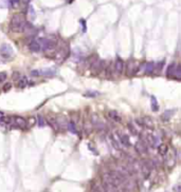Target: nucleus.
Here are the masks:
<instances>
[{
	"label": "nucleus",
	"instance_id": "12",
	"mask_svg": "<svg viewBox=\"0 0 181 192\" xmlns=\"http://www.w3.org/2000/svg\"><path fill=\"white\" fill-rule=\"evenodd\" d=\"M91 70L93 71L94 73H98L101 70H103V60L94 61L93 64L91 66Z\"/></svg>",
	"mask_w": 181,
	"mask_h": 192
},
{
	"label": "nucleus",
	"instance_id": "9",
	"mask_svg": "<svg viewBox=\"0 0 181 192\" xmlns=\"http://www.w3.org/2000/svg\"><path fill=\"white\" fill-rule=\"evenodd\" d=\"M114 69H116V72L118 74H122L124 72V69H125V64H124V61L120 58H118L116 62H114Z\"/></svg>",
	"mask_w": 181,
	"mask_h": 192
},
{
	"label": "nucleus",
	"instance_id": "15",
	"mask_svg": "<svg viewBox=\"0 0 181 192\" xmlns=\"http://www.w3.org/2000/svg\"><path fill=\"white\" fill-rule=\"evenodd\" d=\"M175 68H176V64H171L167 68V71H166V76L169 77H173L174 76V72H175Z\"/></svg>",
	"mask_w": 181,
	"mask_h": 192
},
{
	"label": "nucleus",
	"instance_id": "23",
	"mask_svg": "<svg viewBox=\"0 0 181 192\" xmlns=\"http://www.w3.org/2000/svg\"><path fill=\"white\" fill-rule=\"evenodd\" d=\"M127 126H128V129H129V131L131 132V134L138 135V131L136 130V128L134 127V125H132V124H130V122H129V124H128Z\"/></svg>",
	"mask_w": 181,
	"mask_h": 192
},
{
	"label": "nucleus",
	"instance_id": "19",
	"mask_svg": "<svg viewBox=\"0 0 181 192\" xmlns=\"http://www.w3.org/2000/svg\"><path fill=\"white\" fill-rule=\"evenodd\" d=\"M110 141H111V145H112V147H114V149H117V150H120V143H118L117 139L114 138V136H110Z\"/></svg>",
	"mask_w": 181,
	"mask_h": 192
},
{
	"label": "nucleus",
	"instance_id": "11",
	"mask_svg": "<svg viewBox=\"0 0 181 192\" xmlns=\"http://www.w3.org/2000/svg\"><path fill=\"white\" fill-rule=\"evenodd\" d=\"M56 69L55 68H48V69H43V70H40V76L43 75V76H48V77H51V76H54L56 74Z\"/></svg>",
	"mask_w": 181,
	"mask_h": 192
},
{
	"label": "nucleus",
	"instance_id": "25",
	"mask_svg": "<svg viewBox=\"0 0 181 192\" xmlns=\"http://www.w3.org/2000/svg\"><path fill=\"white\" fill-rule=\"evenodd\" d=\"M9 2L10 5L12 8H17L19 5V3H20V0H9Z\"/></svg>",
	"mask_w": 181,
	"mask_h": 192
},
{
	"label": "nucleus",
	"instance_id": "32",
	"mask_svg": "<svg viewBox=\"0 0 181 192\" xmlns=\"http://www.w3.org/2000/svg\"><path fill=\"white\" fill-rule=\"evenodd\" d=\"M23 1H25V2H29V1H30V0H23Z\"/></svg>",
	"mask_w": 181,
	"mask_h": 192
},
{
	"label": "nucleus",
	"instance_id": "17",
	"mask_svg": "<svg viewBox=\"0 0 181 192\" xmlns=\"http://www.w3.org/2000/svg\"><path fill=\"white\" fill-rule=\"evenodd\" d=\"M68 130L71 132V133H73V134H77V130H76V127H75V124L73 122H68Z\"/></svg>",
	"mask_w": 181,
	"mask_h": 192
},
{
	"label": "nucleus",
	"instance_id": "20",
	"mask_svg": "<svg viewBox=\"0 0 181 192\" xmlns=\"http://www.w3.org/2000/svg\"><path fill=\"white\" fill-rule=\"evenodd\" d=\"M100 95V92L98 91H88L85 93V96L86 97H96Z\"/></svg>",
	"mask_w": 181,
	"mask_h": 192
},
{
	"label": "nucleus",
	"instance_id": "21",
	"mask_svg": "<svg viewBox=\"0 0 181 192\" xmlns=\"http://www.w3.org/2000/svg\"><path fill=\"white\" fill-rule=\"evenodd\" d=\"M36 122H37V125L39 126V127H43V126L46 125V120H45V118H43V117H41V116H37Z\"/></svg>",
	"mask_w": 181,
	"mask_h": 192
},
{
	"label": "nucleus",
	"instance_id": "4",
	"mask_svg": "<svg viewBox=\"0 0 181 192\" xmlns=\"http://www.w3.org/2000/svg\"><path fill=\"white\" fill-rule=\"evenodd\" d=\"M10 125L12 127H16V128L25 129L27 127V120L25 118L20 117V116H14V117H11Z\"/></svg>",
	"mask_w": 181,
	"mask_h": 192
},
{
	"label": "nucleus",
	"instance_id": "22",
	"mask_svg": "<svg viewBox=\"0 0 181 192\" xmlns=\"http://www.w3.org/2000/svg\"><path fill=\"white\" fill-rule=\"evenodd\" d=\"M171 115H172V111H166V112L162 115L163 122H167V120L169 119V117H171Z\"/></svg>",
	"mask_w": 181,
	"mask_h": 192
},
{
	"label": "nucleus",
	"instance_id": "24",
	"mask_svg": "<svg viewBox=\"0 0 181 192\" xmlns=\"http://www.w3.org/2000/svg\"><path fill=\"white\" fill-rule=\"evenodd\" d=\"M180 66H176L175 72H174V76H176L177 79H180Z\"/></svg>",
	"mask_w": 181,
	"mask_h": 192
},
{
	"label": "nucleus",
	"instance_id": "14",
	"mask_svg": "<svg viewBox=\"0 0 181 192\" xmlns=\"http://www.w3.org/2000/svg\"><path fill=\"white\" fill-rule=\"evenodd\" d=\"M169 151V148L166 146L165 143H159L158 146V152H159L160 155H165L166 153Z\"/></svg>",
	"mask_w": 181,
	"mask_h": 192
},
{
	"label": "nucleus",
	"instance_id": "27",
	"mask_svg": "<svg viewBox=\"0 0 181 192\" xmlns=\"http://www.w3.org/2000/svg\"><path fill=\"white\" fill-rule=\"evenodd\" d=\"M6 79V73H4V72H0V83L3 82Z\"/></svg>",
	"mask_w": 181,
	"mask_h": 192
},
{
	"label": "nucleus",
	"instance_id": "16",
	"mask_svg": "<svg viewBox=\"0 0 181 192\" xmlns=\"http://www.w3.org/2000/svg\"><path fill=\"white\" fill-rule=\"evenodd\" d=\"M28 78H27V76H22L21 78H19V81H18V88H25L27 85H28Z\"/></svg>",
	"mask_w": 181,
	"mask_h": 192
},
{
	"label": "nucleus",
	"instance_id": "10",
	"mask_svg": "<svg viewBox=\"0 0 181 192\" xmlns=\"http://www.w3.org/2000/svg\"><path fill=\"white\" fill-rule=\"evenodd\" d=\"M142 67H143L145 74H151L156 69V64H155V62L151 61V62H146V64H142Z\"/></svg>",
	"mask_w": 181,
	"mask_h": 192
},
{
	"label": "nucleus",
	"instance_id": "8",
	"mask_svg": "<svg viewBox=\"0 0 181 192\" xmlns=\"http://www.w3.org/2000/svg\"><path fill=\"white\" fill-rule=\"evenodd\" d=\"M29 49L30 51L34 53H38L41 51V46H40V42L38 39H34L32 40L30 43H29Z\"/></svg>",
	"mask_w": 181,
	"mask_h": 192
},
{
	"label": "nucleus",
	"instance_id": "3",
	"mask_svg": "<svg viewBox=\"0 0 181 192\" xmlns=\"http://www.w3.org/2000/svg\"><path fill=\"white\" fill-rule=\"evenodd\" d=\"M0 54H1V56H2L3 58L9 59V58L12 57L13 54H14V50H13V48L10 46V44L3 43V44L0 46Z\"/></svg>",
	"mask_w": 181,
	"mask_h": 192
},
{
	"label": "nucleus",
	"instance_id": "31",
	"mask_svg": "<svg viewBox=\"0 0 181 192\" xmlns=\"http://www.w3.org/2000/svg\"><path fill=\"white\" fill-rule=\"evenodd\" d=\"M163 64H164V61H160L159 62V64H158V69H159V71L161 70V69H162V66H163Z\"/></svg>",
	"mask_w": 181,
	"mask_h": 192
},
{
	"label": "nucleus",
	"instance_id": "5",
	"mask_svg": "<svg viewBox=\"0 0 181 192\" xmlns=\"http://www.w3.org/2000/svg\"><path fill=\"white\" fill-rule=\"evenodd\" d=\"M41 46V51H51L55 48V42L48 38H38Z\"/></svg>",
	"mask_w": 181,
	"mask_h": 192
},
{
	"label": "nucleus",
	"instance_id": "26",
	"mask_svg": "<svg viewBox=\"0 0 181 192\" xmlns=\"http://www.w3.org/2000/svg\"><path fill=\"white\" fill-rule=\"evenodd\" d=\"M11 89H12V83L8 82V83H6V85H3L2 90H3V92H9L10 90H11Z\"/></svg>",
	"mask_w": 181,
	"mask_h": 192
},
{
	"label": "nucleus",
	"instance_id": "1",
	"mask_svg": "<svg viewBox=\"0 0 181 192\" xmlns=\"http://www.w3.org/2000/svg\"><path fill=\"white\" fill-rule=\"evenodd\" d=\"M25 25V20L23 16L20 14H15L12 16L11 21H10V27L14 32H22L23 27Z\"/></svg>",
	"mask_w": 181,
	"mask_h": 192
},
{
	"label": "nucleus",
	"instance_id": "2",
	"mask_svg": "<svg viewBox=\"0 0 181 192\" xmlns=\"http://www.w3.org/2000/svg\"><path fill=\"white\" fill-rule=\"evenodd\" d=\"M103 188H104L105 192H119V188L114 185L110 173L104 174V176H103Z\"/></svg>",
	"mask_w": 181,
	"mask_h": 192
},
{
	"label": "nucleus",
	"instance_id": "13",
	"mask_svg": "<svg viewBox=\"0 0 181 192\" xmlns=\"http://www.w3.org/2000/svg\"><path fill=\"white\" fill-rule=\"evenodd\" d=\"M108 115H109L111 120H114V122H120L121 120H122V119H121V116L119 115L118 112H116V111H109Z\"/></svg>",
	"mask_w": 181,
	"mask_h": 192
},
{
	"label": "nucleus",
	"instance_id": "18",
	"mask_svg": "<svg viewBox=\"0 0 181 192\" xmlns=\"http://www.w3.org/2000/svg\"><path fill=\"white\" fill-rule=\"evenodd\" d=\"M151 110L153 111H158L159 110V106H158V101L153 96H151Z\"/></svg>",
	"mask_w": 181,
	"mask_h": 192
},
{
	"label": "nucleus",
	"instance_id": "6",
	"mask_svg": "<svg viewBox=\"0 0 181 192\" xmlns=\"http://www.w3.org/2000/svg\"><path fill=\"white\" fill-rule=\"evenodd\" d=\"M136 151L139 153V154H141V155H143V154H146V153L148 152V148H147V143H145L144 140H139V141H137V143H136Z\"/></svg>",
	"mask_w": 181,
	"mask_h": 192
},
{
	"label": "nucleus",
	"instance_id": "30",
	"mask_svg": "<svg viewBox=\"0 0 181 192\" xmlns=\"http://www.w3.org/2000/svg\"><path fill=\"white\" fill-rule=\"evenodd\" d=\"M91 192H101V189H100L98 186H94L93 188H92V191Z\"/></svg>",
	"mask_w": 181,
	"mask_h": 192
},
{
	"label": "nucleus",
	"instance_id": "29",
	"mask_svg": "<svg viewBox=\"0 0 181 192\" xmlns=\"http://www.w3.org/2000/svg\"><path fill=\"white\" fill-rule=\"evenodd\" d=\"M35 122H36V118L31 117V118H30V122H29V126H30V127H32L33 125H35Z\"/></svg>",
	"mask_w": 181,
	"mask_h": 192
},
{
	"label": "nucleus",
	"instance_id": "28",
	"mask_svg": "<svg viewBox=\"0 0 181 192\" xmlns=\"http://www.w3.org/2000/svg\"><path fill=\"white\" fill-rule=\"evenodd\" d=\"M31 75H33V76H40V70H32L31 71Z\"/></svg>",
	"mask_w": 181,
	"mask_h": 192
},
{
	"label": "nucleus",
	"instance_id": "7",
	"mask_svg": "<svg viewBox=\"0 0 181 192\" xmlns=\"http://www.w3.org/2000/svg\"><path fill=\"white\" fill-rule=\"evenodd\" d=\"M117 134H118V138H119V143H120V145H122V146H124V147L131 146L128 135L124 134V133H121V132H118Z\"/></svg>",
	"mask_w": 181,
	"mask_h": 192
}]
</instances>
